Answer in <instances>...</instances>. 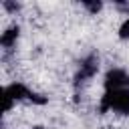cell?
Wrapping results in <instances>:
<instances>
[{"instance_id":"8992f818","label":"cell","mask_w":129,"mask_h":129,"mask_svg":"<svg viewBox=\"0 0 129 129\" xmlns=\"http://www.w3.org/2000/svg\"><path fill=\"white\" fill-rule=\"evenodd\" d=\"M10 107H12V99H10V97L4 93V111H8Z\"/></svg>"},{"instance_id":"7a4b0ae2","label":"cell","mask_w":129,"mask_h":129,"mask_svg":"<svg viewBox=\"0 0 129 129\" xmlns=\"http://www.w3.org/2000/svg\"><path fill=\"white\" fill-rule=\"evenodd\" d=\"M127 85H129V77H127L123 71H119V69L109 71L107 77H105V87H107V91H121V89H125Z\"/></svg>"},{"instance_id":"6da1fadb","label":"cell","mask_w":129,"mask_h":129,"mask_svg":"<svg viewBox=\"0 0 129 129\" xmlns=\"http://www.w3.org/2000/svg\"><path fill=\"white\" fill-rule=\"evenodd\" d=\"M103 111L107 109H115L121 113H129V91L121 89V91H107V95L103 97Z\"/></svg>"},{"instance_id":"52a82bcc","label":"cell","mask_w":129,"mask_h":129,"mask_svg":"<svg viewBox=\"0 0 129 129\" xmlns=\"http://www.w3.org/2000/svg\"><path fill=\"white\" fill-rule=\"evenodd\" d=\"M87 6H89V8L93 10V12H97V10L101 8V4H99V2H97V4H87Z\"/></svg>"},{"instance_id":"3957f363","label":"cell","mask_w":129,"mask_h":129,"mask_svg":"<svg viewBox=\"0 0 129 129\" xmlns=\"http://www.w3.org/2000/svg\"><path fill=\"white\" fill-rule=\"evenodd\" d=\"M10 99H22V97H30V93H28V89L24 87V85H20V83H14V85H10L6 91H4Z\"/></svg>"},{"instance_id":"5b68a950","label":"cell","mask_w":129,"mask_h":129,"mask_svg":"<svg viewBox=\"0 0 129 129\" xmlns=\"http://www.w3.org/2000/svg\"><path fill=\"white\" fill-rule=\"evenodd\" d=\"M119 36H121V38H129V18L121 24V28H119Z\"/></svg>"},{"instance_id":"277c9868","label":"cell","mask_w":129,"mask_h":129,"mask_svg":"<svg viewBox=\"0 0 129 129\" xmlns=\"http://www.w3.org/2000/svg\"><path fill=\"white\" fill-rule=\"evenodd\" d=\"M16 36H18V28H8L4 32V36H2V44L4 46H12L14 40H16Z\"/></svg>"}]
</instances>
